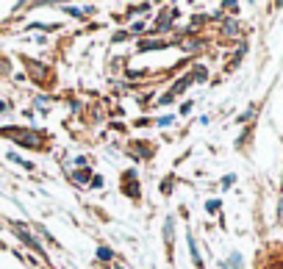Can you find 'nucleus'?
<instances>
[{"label": "nucleus", "instance_id": "obj_1", "mask_svg": "<svg viewBox=\"0 0 283 269\" xmlns=\"http://www.w3.org/2000/svg\"><path fill=\"white\" fill-rule=\"evenodd\" d=\"M3 134L14 136L22 147H31V150H42V144H45L42 134H36V131H3Z\"/></svg>", "mask_w": 283, "mask_h": 269}, {"label": "nucleus", "instance_id": "obj_2", "mask_svg": "<svg viewBox=\"0 0 283 269\" xmlns=\"http://www.w3.org/2000/svg\"><path fill=\"white\" fill-rule=\"evenodd\" d=\"M14 227H17V233H20V239L25 241V244H28L31 250H36V253H42V241H36L34 236H31L28 230H25V227H20V225H14ZM42 258H45V253H42Z\"/></svg>", "mask_w": 283, "mask_h": 269}, {"label": "nucleus", "instance_id": "obj_3", "mask_svg": "<svg viewBox=\"0 0 283 269\" xmlns=\"http://www.w3.org/2000/svg\"><path fill=\"white\" fill-rule=\"evenodd\" d=\"M172 20H178V8H167L164 11V17L156 22V31H167L172 25Z\"/></svg>", "mask_w": 283, "mask_h": 269}, {"label": "nucleus", "instance_id": "obj_4", "mask_svg": "<svg viewBox=\"0 0 283 269\" xmlns=\"http://www.w3.org/2000/svg\"><path fill=\"white\" fill-rule=\"evenodd\" d=\"M222 34H225V36H239V22H236V20H225V22H222Z\"/></svg>", "mask_w": 283, "mask_h": 269}, {"label": "nucleus", "instance_id": "obj_5", "mask_svg": "<svg viewBox=\"0 0 283 269\" xmlns=\"http://www.w3.org/2000/svg\"><path fill=\"white\" fill-rule=\"evenodd\" d=\"M72 180H75V183H89V180H92L89 167H86V170H75V172H72Z\"/></svg>", "mask_w": 283, "mask_h": 269}, {"label": "nucleus", "instance_id": "obj_6", "mask_svg": "<svg viewBox=\"0 0 283 269\" xmlns=\"http://www.w3.org/2000/svg\"><path fill=\"white\" fill-rule=\"evenodd\" d=\"M189 250H191V261L197 264V267H203V258H200V250H197V241L189 236Z\"/></svg>", "mask_w": 283, "mask_h": 269}, {"label": "nucleus", "instance_id": "obj_7", "mask_svg": "<svg viewBox=\"0 0 283 269\" xmlns=\"http://www.w3.org/2000/svg\"><path fill=\"white\" fill-rule=\"evenodd\" d=\"M131 147H136L134 153H136V156H139V158H147L150 153H153V150H147L150 144H144V142H136V144H131Z\"/></svg>", "mask_w": 283, "mask_h": 269}, {"label": "nucleus", "instance_id": "obj_8", "mask_svg": "<svg viewBox=\"0 0 283 269\" xmlns=\"http://www.w3.org/2000/svg\"><path fill=\"white\" fill-rule=\"evenodd\" d=\"M181 47H184V50H197V47H200V39H194V36H186V39H181Z\"/></svg>", "mask_w": 283, "mask_h": 269}, {"label": "nucleus", "instance_id": "obj_9", "mask_svg": "<svg viewBox=\"0 0 283 269\" xmlns=\"http://www.w3.org/2000/svg\"><path fill=\"white\" fill-rule=\"evenodd\" d=\"M97 258H100V261H111L114 253H111L108 247H97Z\"/></svg>", "mask_w": 283, "mask_h": 269}, {"label": "nucleus", "instance_id": "obj_10", "mask_svg": "<svg viewBox=\"0 0 283 269\" xmlns=\"http://www.w3.org/2000/svg\"><path fill=\"white\" fill-rule=\"evenodd\" d=\"M64 11H67V14H72V17H78V20H84V17L89 14V11H92V8H89V11H78V8H72V6H67V8H64Z\"/></svg>", "mask_w": 283, "mask_h": 269}, {"label": "nucleus", "instance_id": "obj_11", "mask_svg": "<svg viewBox=\"0 0 283 269\" xmlns=\"http://www.w3.org/2000/svg\"><path fill=\"white\" fill-rule=\"evenodd\" d=\"M164 239H167V244L172 241V220H167V225H164Z\"/></svg>", "mask_w": 283, "mask_h": 269}, {"label": "nucleus", "instance_id": "obj_12", "mask_svg": "<svg viewBox=\"0 0 283 269\" xmlns=\"http://www.w3.org/2000/svg\"><path fill=\"white\" fill-rule=\"evenodd\" d=\"M231 267H234V269H241V255H239V253L231 255Z\"/></svg>", "mask_w": 283, "mask_h": 269}, {"label": "nucleus", "instance_id": "obj_13", "mask_svg": "<svg viewBox=\"0 0 283 269\" xmlns=\"http://www.w3.org/2000/svg\"><path fill=\"white\" fill-rule=\"evenodd\" d=\"M205 208H208V211H217V208H220V200H208V206Z\"/></svg>", "mask_w": 283, "mask_h": 269}, {"label": "nucleus", "instance_id": "obj_14", "mask_svg": "<svg viewBox=\"0 0 283 269\" xmlns=\"http://www.w3.org/2000/svg\"><path fill=\"white\" fill-rule=\"evenodd\" d=\"M0 111H6V103H3V100H0Z\"/></svg>", "mask_w": 283, "mask_h": 269}]
</instances>
